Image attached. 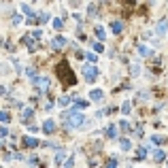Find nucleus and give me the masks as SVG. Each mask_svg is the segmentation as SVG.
<instances>
[{
    "label": "nucleus",
    "instance_id": "29",
    "mask_svg": "<svg viewBox=\"0 0 168 168\" xmlns=\"http://www.w3.org/2000/svg\"><path fill=\"white\" fill-rule=\"evenodd\" d=\"M62 168H72V156L68 157V160H66V164H64V166H62Z\"/></svg>",
    "mask_w": 168,
    "mask_h": 168
},
{
    "label": "nucleus",
    "instance_id": "20",
    "mask_svg": "<svg viewBox=\"0 0 168 168\" xmlns=\"http://www.w3.org/2000/svg\"><path fill=\"white\" fill-rule=\"evenodd\" d=\"M130 108H132L130 102H123V104H121V113H126V115H128V113H130Z\"/></svg>",
    "mask_w": 168,
    "mask_h": 168
},
{
    "label": "nucleus",
    "instance_id": "25",
    "mask_svg": "<svg viewBox=\"0 0 168 168\" xmlns=\"http://www.w3.org/2000/svg\"><path fill=\"white\" fill-rule=\"evenodd\" d=\"M107 168H117V162H115V160L111 157V160H108V162H107Z\"/></svg>",
    "mask_w": 168,
    "mask_h": 168
},
{
    "label": "nucleus",
    "instance_id": "3",
    "mask_svg": "<svg viewBox=\"0 0 168 168\" xmlns=\"http://www.w3.org/2000/svg\"><path fill=\"white\" fill-rule=\"evenodd\" d=\"M83 77H85V81H87V83H94V81H96V77H98L96 66H92V64L83 66Z\"/></svg>",
    "mask_w": 168,
    "mask_h": 168
},
{
    "label": "nucleus",
    "instance_id": "31",
    "mask_svg": "<svg viewBox=\"0 0 168 168\" xmlns=\"http://www.w3.org/2000/svg\"><path fill=\"white\" fill-rule=\"evenodd\" d=\"M0 119L7 123V121H9V113H0Z\"/></svg>",
    "mask_w": 168,
    "mask_h": 168
},
{
    "label": "nucleus",
    "instance_id": "28",
    "mask_svg": "<svg viewBox=\"0 0 168 168\" xmlns=\"http://www.w3.org/2000/svg\"><path fill=\"white\" fill-rule=\"evenodd\" d=\"M7 134H9V128H7V126H2V128H0V136H7Z\"/></svg>",
    "mask_w": 168,
    "mask_h": 168
},
{
    "label": "nucleus",
    "instance_id": "13",
    "mask_svg": "<svg viewBox=\"0 0 168 168\" xmlns=\"http://www.w3.org/2000/svg\"><path fill=\"white\" fill-rule=\"evenodd\" d=\"M102 96H104V94H102V89H94V92L89 94V98H92V100H96V102H98Z\"/></svg>",
    "mask_w": 168,
    "mask_h": 168
},
{
    "label": "nucleus",
    "instance_id": "30",
    "mask_svg": "<svg viewBox=\"0 0 168 168\" xmlns=\"http://www.w3.org/2000/svg\"><path fill=\"white\" fill-rule=\"evenodd\" d=\"M94 49H96V51H102L104 45H102V43H94Z\"/></svg>",
    "mask_w": 168,
    "mask_h": 168
},
{
    "label": "nucleus",
    "instance_id": "4",
    "mask_svg": "<svg viewBox=\"0 0 168 168\" xmlns=\"http://www.w3.org/2000/svg\"><path fill=\"white\" fill-rule=\"evenodd\" d=\"M32 83H34L38 89H47L49 87V79L47 77H38V79H32Z\"/></svg>",
    "mask_w": 168,
    "mask_h": 168
},
{
    "label": "nucleus",
    "instance_id": "5",
    "mask_svg": "<svg viewBox=\"0 0 168 168\" xmlns=\"http://www.w3.org/2000/svg\"><path fill=\"white\" fill-rule=\"evenodd\" d=\"M43 132L45 134H53L55 132V121L53 119H45V123H43Z\"/></svg>",
    "mask_w": 168,
    "mask_h": 168
},
{
    "label": "nucleus",
    "instance_id": "21",
    "mask_svg": "<svg viewBox=\"0 0 168 168\" xmlns=\"http://www.w3.org/2000/svg\"><path fill=\"white\" fill-rule=\"evenodd\" d=\"M119 128H121V130H126V132H130V123H128L126 119H121V121H119Z\"/></svg>",
    "mask_w": 168,
    "mask_h": 168
},
{
    "label": "nucleus",
    "instance_id": "9",
    "mask_svg": "<svg viewBox=\"0 0 168 168\" xmlns=\"http://www.w3.org/2000/svg\"><path fill=\"white\" fill-rule=\"evenodd\" d=\"M166 28H168V22H166V19H162V22L157 24V30H156V32H157L160 36H162L164 32H166Z\"/></svg>",
    "mask_w": 168,
    "mask_h": 168
},
{
    "label": "nucleus",
    "instance_id": "18",
    "mask_svg": "<svg viewBox=\"0 0 168 168\" xmlns=\"http://www.w3.org/2000/svg\"><path fill=\"white\" fill-rule=\"evenodd\" d=\"M115 134H117V132H115V126H108V128H107V136H108V138H115Z\"/></svg>",
    "mask_w": 168,
    "mask_h": 168
},
{
    "label": "nucleus",
    "instance_id": "24",
    "mask_svg": "<svg viewBox=\"0 0 168 168\" xmlns=\"http://www.w3.org/2000/svg\"><path fill=\"white\" fill-rule=\"evenodd\" d=\"M85 60H87L89 64H92V66H94V62H96V55H94V53H85Z\"/></svg>",
    "mask_w": 168,
    "mask_h": 168
},
{
    "label": "nucleus",
    "instance_id": "12",
    "mask_svg": "<svg viewBox=\"0 0 168 168\" xmlns=\"http://www.w3.org/2000/svg\"><path fill=\"white\" fill-rule=\"evenodd\" d=\"M145 157H147V149L145 147H138L136 149V160H145Z\"/></svg>",
    "mask_w": 168,
    "mask_h": 168
},
{
    "label": "nucleus",
    "instance_id": "8",
    "mask_svg": "<svg viewBox=\"0 0 168 168\" xmlns=\"http://www.w3.org/2000/svg\"><path fill=\"white\" fill-rule=\"evenodd\" d=\"M164 157H166V153L162 149H156L153 151V162H164Z\"/></svg>",
    "mask_w": 168,
    "mask_h": 168
},
{
    "label": "nucleus",
    "instance_id": "27",
    "mask_svg": "<svg viewBox=\"0 0 168 168\" xmlns=\"http://www.w3.org/2000/svg\"><path fill=\"white\" fill-rule=\"evenodd\" d=\"M70 100H72V98H60V107H66Z\"/></svg>",
    "mask_w": 168,
    "mask_h": 168
},
{
    "label": "nucleus",
    "instance_id": "11",
    "mask_svg": "<svg viewBox=\"0 0 168 168\" xmlns=\"http://www.w3.org/2000/svg\"><path fill=\"white\" fill-rule=\"evenodd\" d=\"M111 28H113V32H115V34H119L121 30H123V24H121V22H113Z\"/></svg>",
    "mask_w": 168,
    "mask_h": 168
},
{
    "label": "nucleus",
    "instance_id": "22",
    "mask_svg": "<svg viewBox=\"0 0 168 168\" xmlns=\"http://www.w3.org/2000/svg\"><path fill=\"white\" fill-rule=\"evenodd\" d=\"M96 36H98V38H102V41H104V36H107V32L102 30V26H100V28H96Z\"/></svg>",
    "mask_w": 168,
    "mask_h": 168
},
{
    "label": "nucleus",
    "instance_id": "23",
    "mask_svg": "<svg viewBox=\"0 0 168 168\" xmlns=\"http://www.w3.org/2000/svg\"><path fill=\"white\" fill-rule=\"evenodd\" d=\"M22 22H24V17H22V15H13V26H19Z\"/></svg>",
    "mask_w": 168,
    "mask_h": 168
},
{
    "label": "nucleus",
    "instance_id": "14",
    "mask_svg": "<svg viewBox=\"0 0 168 168\" xmlns=\"http://www.w3.org/2000/svg\"><path fill=\"white\" fill-rule=\"evenodd\" d=\"M32 115H34V111H32V108H26L24 115H22V121H28L30 117H32Z\"/></svg>",
    "mask_w": 168,
    "mask_h": 168
},
{
    "label": "nucleus",
    "instance_id": "19",
    "mask_svg": "<svg viewBox=\"0 0 168 168\" xmlns=\"http://www.w3.org/2000/svg\"><path fill=\"white\" fill-rule=\"evenodd\" d=\"M64 156H66V151H64V149H60V151H58V156H55V164H60L62 160H64Z\"/></svg>",
    "mask_w": 168,
    "mask_h": 168
},
{
    "label": "nucleus",
    "instance_id": "7",
    "mask_svg": "<svg viewBox=\"0 0 168 168\" xmlns=\"http://www.w3.org/2000/svg\"><path fill=\"white\" fill-rule=\"evenodd\" d=\"M24 145L34 149V147H38V141H36V138H32V136H24Z\"/></svg>",
    "mask_w": 168,
    "mask_h": 168
},
{
    "label": "nucleus",
    "instance_id": "2",
    "mask_svg": "<svg viewBox=\"0 0 168 168\" xmlns=\"http://www.w3.org/2000/svg\"><path fill=\"white\" fill-rule=\"evenodd\" d=\"M55 72H58V77H62V81H66L68 85H74V74H72V70L68 68V62H62L60 66L55 68Z\"/></svg>",
    "mask_w": 168,
    "mask_h": 168
},
{
    "label": "nucleus",
    "instance_id": "17",
    "mask_svg": "<svg viewBox=\"0 0 168 168\" xmlns=\"http://www.w3.org/2000/svg\"><path fill=\"white\" fill-rule=\"evenodd\" d=\"M22 9L26 11V15H30V17H34V11H32V7L30 4H22Z\"/></svg>",
    "mask_w": 168,
    "mask_h": 168
},
{
    "label": "nucleus",
    "instance_id": "15",
    "mask_svg": "<svg viewBox=\"0 0 168 168\" xmlns=\"http://www.w3.org/2000/svg\"><path fill=\"white\" fill-rule=\"evenodd\" d=\"M119 147L123 149V151H128V149H130L132 145H130V141H128V138H121V141H119Z\"/></svg>",
    "mask_w": 168,
    "mask_h": 168
},
{
    "label": "nucleus",
    "instance_id": "16",
    "mask_svg": "<svg viewBox=\"0 0 168 168\" xmlns=\"http://www.w3.org/2000/svg\"><path fill=\"white\" fill-rule=\"evenodd\" d=\"M138 53H141V55H151V49L145 47V45H138Z\"/></svg>",
    "mask_w": 168,
    "mask_h": 168
},
{
    "label": "nucleus",
    "instance_id": "10",
    "mask_svg": "<svg viewBox=\"0 0 168 168\" xmlns=\"http://www.w3.org/2000/svg\"><path fill=\"white\" fill-rule=\"evenodd\" d=\"M151 143H153V145H164V143H166V138L160 136V134H156V136H151Z\"/></svg>",
    "mask_w": 168,
    "mask_h": 168
},
{
    "label": "nucleus",
    "instance_id": "26",
    "mask_svg": "<svg viewBox=\"0 0 168 168\" xmlns=\"http://www.w3.org/2000/svg\"><path fill=\"white\" fill-rule=\"evenodd\" d=\"M53 28L55 30H62V19H53Z\"/></svg>",
    "mask_w": 168,
    "mask_h": 168
},
{
    "label": "nucleus",
    "instance_id": "6",
    "mask_svg": "<svg viewBox=\"0 0 168 168\" xmlns=\"http://www.w3.org/2000/svg\"><path fill=\"white\" fill-rule=\"evenodd\" d=\"M66 43H68V41H66L64 36H55V38L51 41V45H53V47H58V49H60V47H64Z\"/></svg>",
    "mask_w": 168,
    "mask_h": 168
},
{
    "label": "nucleus",
    "instance_id": "1",
    "mask_svg": "<svg viewBox=\"0 0 168 168\" xmlns=\"http://www.w3.org/2000/svg\"><path fill=\"white\" fill-rule=\"evenodd\" d=\"M83 123H85V115L79 113L77 108H72L70 113L66 115V126H68V128H79V126H83Z\"/></svg>",
    "mask_w": 168,
    "mask_h": 168
}]
</instances>
